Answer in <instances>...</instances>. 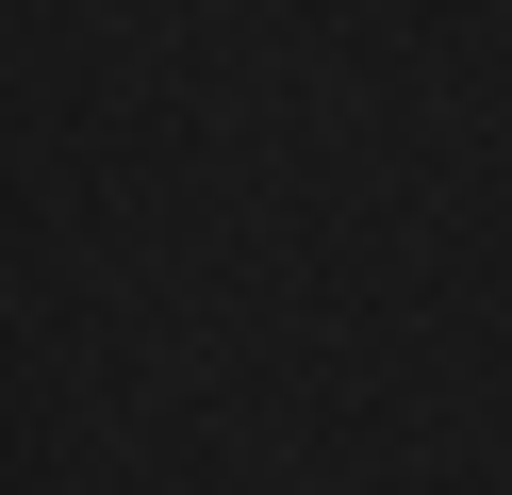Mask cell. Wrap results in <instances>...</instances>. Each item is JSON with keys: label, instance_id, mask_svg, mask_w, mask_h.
<instances>
[]
</instances>
